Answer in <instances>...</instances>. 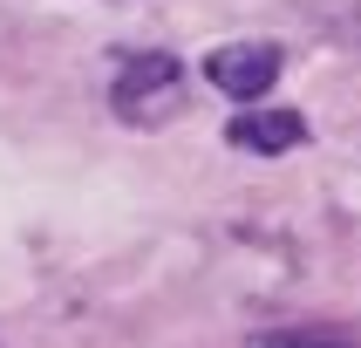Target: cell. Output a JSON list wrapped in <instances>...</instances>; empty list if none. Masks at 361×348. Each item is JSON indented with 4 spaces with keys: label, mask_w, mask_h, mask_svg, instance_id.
<instances>
[{
    "label": "cell",
    "mask_w": 361,
    "mask_h": 348,
    "mask_svg": "<svg viewBox=\"0 0 361 348\" xmlns=\"http://www.w3.org/2000/svg\"><path fill=\"white\" fill-rule=\"evenodd\" d=\"M109 109L116 123H137V130H157L184 109V61L171 48H130L109 76Z\"/></svg>",
    "instance_id": "6da1fadb"
},
{
    "label": "cell",
    "mask_w": 361,
    "mask_h": 348,
    "mask_svg": "<svg viewBox=\"0 0 361 348\" xmlns=\"http://www.w3.org/2000/svg\"><path fill=\"white\" fill-rule=\"evenodd\" d=\"M280 68H286L280 41H225V48L204 55V82H212L219 96H232V102H259L266 89L280 82Z\"/></svg>",
    "instance_id": "7a4b0ae2"
},
{
    "label": "cell",
    "mask_w": 361,
    "mask_h": 348,
    "mask_svg": "<svg viewBox=\"0 0 361 348\" xmlns=\"http://www.w3.org/2000/svg\"><path fill=\"white\" fill-rule=\"evenodd\" d=\"M225 143L245 157H286L307 143V116L300 109H273V102H245L239 116L225 123Z\"/></svg>",
    "instance_id": "3957f363"
},
{
    "label": "cell",
    "mask_w": 361,
    "mask_h": 348,
    "mask_svg": "<svg viewBox=\"0 0 361 348\" xmlns=\"http://www.w3.org/2000/svg\"><path fill=\"white\" fill-rule=\"evenodd\" d=\"M245 348H361L355 328H327V321H293V328H259Z\"/></svg>",
    "instance_id": "277c9868"
}]
</instances>
